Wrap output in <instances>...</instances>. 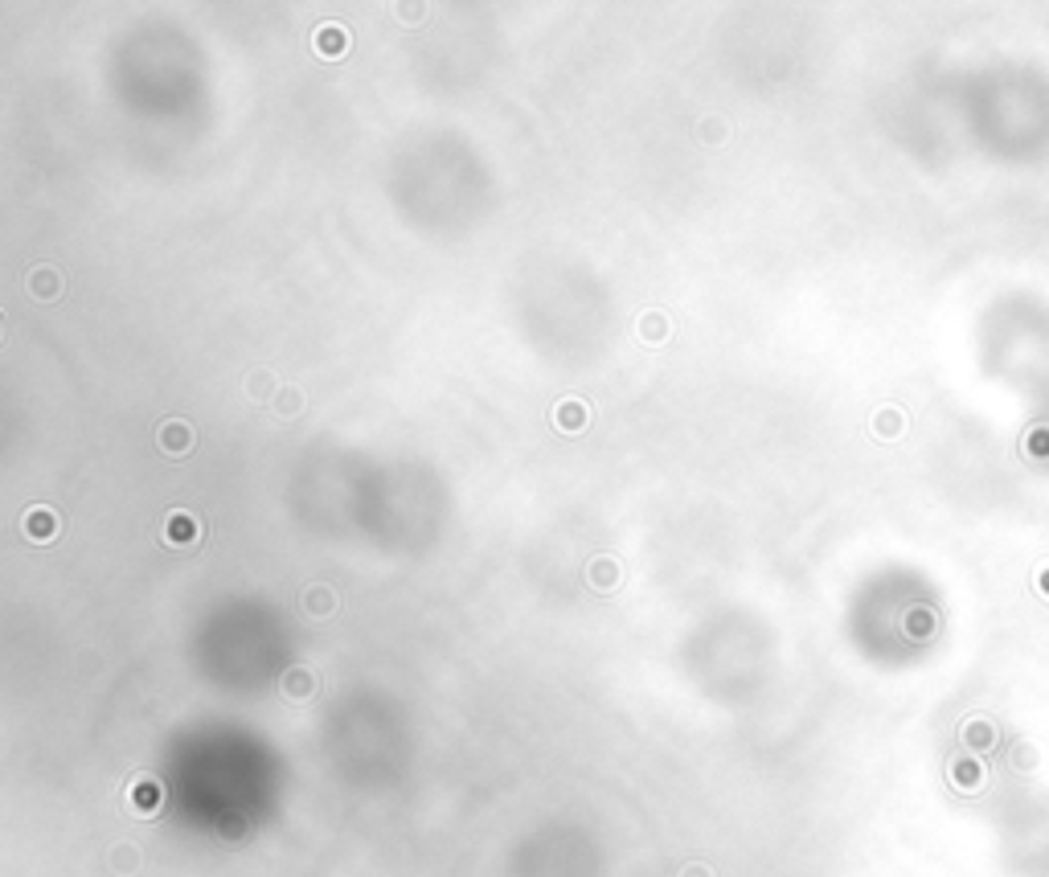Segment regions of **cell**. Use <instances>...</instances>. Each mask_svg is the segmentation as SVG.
Returning <instances> with one entry per match:
<instances>
[{"mask_svg":"<svg viewBox=\"0 0 1049 877\" xmlns=\"http://www.w3.org/2000/svg\"><path fill=\"white\" fill-rule=\"evenodd\" d=\"M1013 869L1017 877H1049V795H1037L1017 808Z\"/></svg>","mask_w":1049,"mask_h":877,"instance_id":"cell-1","label":"cell"},{"mask_svg":"<svg viewBox=\"0 0 1049 877\" xmlns=\"http://www.w3.org/2000/svg\"><path fill=\"white\" fill-rule=\"evenodd\" d=\"M189 443H193V431L185 427V423H164V427H160V447L172 451V455H185Z\"/></svg>","mask_w":1049,"mask_h":877,"instance_id":"cell-2","label":"cell"},{"mask_svg":"<svg viewBox=\"0 0 1049 877\" xmlns=\"http://www.w3.org/2000/svg\"><path fill=\"white\" fill-rule=\"evenodd\" d=\"M316 45L324 50V58H340V50H345V33H340V29H320L316 33Z\"/></svg>","mask_w":1049,"mask_h":877,"instance_id":"cell-3","label":"cell"},{"mask_svg":"<svg viewBox=\"0 0 1049 877\" xmlns=\"http://www.w3.org/2000/svg\"><path fill=\"white\" fill-rule=\"evenodd\" d=\"M558 423H562V427H578V423H583V407H578V402H566V407L558 410Z\"/></svg>","mask_w":1049,"mask_h":877,"instance_id":"cell-4","label":"cell"},{"mask_svg":"<svg viewBox=\"0 0 1049 877\" xmlns=\"http://www.w3.org/2000/svg\"><path fill=\"white\" fill-rule=\"evenodd\" d=\"M287 693H307V673H287Z\"/></svg>","mask_w":1049,"mask_h":877,"instance_id":"cell-5","label":"cell"},{"mask_svg":"<svg viewBox=\"0 0 1049 877\" xmlns=\"http://www.w3.org/2000/svg\"><path fill=\"white\" fill-rule=\"evenodd\" d=\"M37 296H53V271H37Z\"/></svg>","mask_w":1049,"mask_h":877,"instance_id":"cell-6","label":"cell"},{"mask_svg":"<svg viewBox=\"0 0 1049 877\" xmlns=\"http://www.w3.org/2000/svg\"><path fill=\"white\" fill-rule=\"evenodd\" d=\"M291 410H299V398H296V394H287V398H283V415H291Z\"/></svg>","mask_w":1049,"mask_h":877,"instance_id":"cell-7","label":"cell"},{"mask_svg":"<svg viewBox=\"0 0 1049 877\" xmlns=\"http://www.w3.org/2000/svg\"><path fill=\"white\" fill-rule=\"evenodd\" d=\"M644 332H648V336H652V332H664V320H648Z\"/></svg>","mask_w":1049,"mask_h":877,"instance_id":"cell-8","label":"cell"}]
</instances>
